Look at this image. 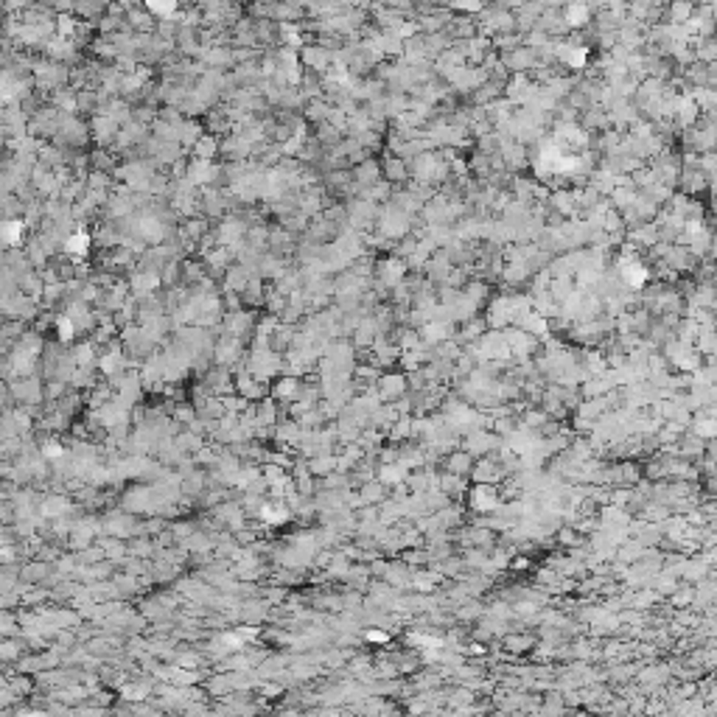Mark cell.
<instances>
[{
  "mask_svg": "<svg viewBox=\"0 0 717 717\" xmlns=\"http://www.w3.org/2000/svg\"><path fill=\"white\" fill-rule=\"evenodd\" d=\"M622 277L631 283V286H642L647 280V269L639 264V261H625L622 264Z\"/></svg>",
  "mask_w": 717,
  "mask_h": 717,
  "instance_id": "obj_1",
  "label": "cell"
},
{
  "mask_svg": "<svg viewBox=\"0 0 717 717\" xmlns=\"http://www.w3.org/2000/svg\"><path fill=\"white\" fill-rule=\"evenodd\" d=\"M586 20H588V6L586 3H572L566 9V23L569 26H583Z\"/></svg>",
  "mask_w": 717,
  "mask_h": 717,
  "instance_id": "obj_2",
  "label": "cell"
},
{
  "mask_svg": "<svg viewBox=\"0 0 717 717\" xmlns=\"http://www.w3.org/2000/svg\"><path fill=\"white\" fill-rule=\"evenodd\" d=\"M454 6H457V9H465V12H479L485 3H482V0H454Z\"/></svg>",
  "mask_w": 717,
  "mask_h": 717,
  "instance_id": "obj_3",
  "label": "cell"
},
{
  "mask_svg": "<svg viewBox=\"0 0 717 717\" xmlns=\"http://www.w3.org/2000/svg\"><path fill=\"white\" fill-rule=\"evenodd\" d=\"M412 642H418L421 647H440V642L432 639V636H412Z\"/></svg>",
  "mask_w": 717,
  "mask_h": 717,
  "instance_id": "obj_4",
  "label": "cell"
},
{
  "mask_svg": "<svg viewBox=\"0 0 717 717\" xmlns=\"http://www.w3.org/2000/svg\"><path fill=\"white\" fill-rule=\"evenodd\" d=\"M698 435H703V437H711V435H714V424H711V421H703V424H698Z\"/></svg>",
  "mask_w": 717,
  "mask_h": 717,
  "instance_id": "obj_5",
  "label": "cell"
},
{
  "mask_svg": "<svg viewBox=\"0 0 717 717\" xmlns=\"http://www.w3.org/2000/svg\"><path fill=\"white\" fill-rule=\"evenodd\" d=\"M367 639H370V642H381V645H384V642L389 639V634H387V631H370V634H367Z\"/></svg>",
  "mask_w": 717,
  "mask_h": 717,
  "instance_id": "obj_6",
  "label": "cell"
}]
</instances>
